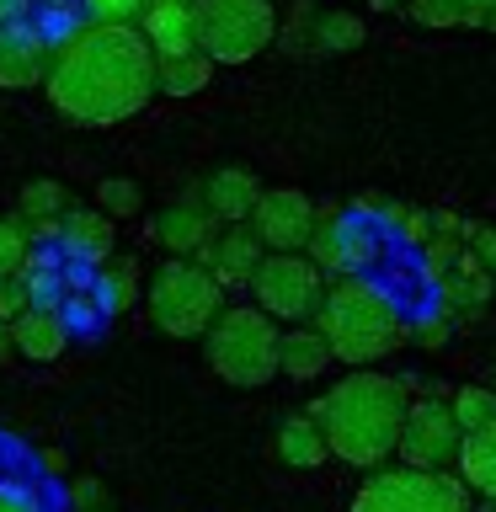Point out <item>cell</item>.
Returning a JSON list of instances; mask_svg holds the SVG:
<instances>
[{"label":"cell","instance_id":"26","mask_svg":"<svg viewBox=\"0 0 496 512\" xmlns=\"http://www.w3.org/2000/svg\"><path fill=\"white\" fill-rule=\"evenodd\" d=\"M96 208H102L107 219H128V214H139V187L128 182V176H107V182L96 187Z\"/></svg>","mask_w":496,"mask_h":512},{"label":"cell","instance_id":"35","mask_svg":"<svg viewBox=\"0 0 496 512\" xmlns=\"http://www.w3.org/2000/svg\"><path fill=\"white\" fill-rule=\"evenodd\" d=\"M0 512H16V507H0Z\"/></svg>","mask_w":496,"mask_h":512},{"label":"cell","instance_id":"8","mask_svg":"<svg viewBox=\"0 0 496 512\" xmlns=\"http://www.w3.org/2000/svg\"><path fill=\"white\" fill-rule=\"evenodd\" d=\"M320 294H326V278L304 251H267L251 272V299L256 310H267L283 326H299L320 310Z\"/></svg>","mask_w":496,"mask_h":512},{"label":"cell","instance_id":"11","mask_svg":"<svg viewBox=\"0 0 496 512\" xmlns=\"http://www.w3.org/2000/svg\"><path fill=\"white\" fill-rule=\"evenodd\" d=\"M48 59H54V48L43 43L38 27L16 22V16H6V22H0V86H6V91L43 86Z\"/></svg>","mask_w":496,"mask_h":512},{"label":"cell","instance_id":"4","mask_svg":"<svg viewBox=\"0 0 496 512\" xmlns=\"http://www.w3.org/2000/svg\"><path fill=\"white\" fill-rule=\"evenodd\" d=\"M203 358L235 390H262L278 374V320L256 304H230L208 320Z\"/></svg>","mask_w":496,"mask_h":512},{"label":"cell","instance_id":"7","mask_svg":"<svg viewBox=\"0 0 496 512\" xmlns=\"http://www.w3.org/2000/svg\"><path fill=\"white\" fill-rule=\"evenodd\" d=\"M347 512H470V491L448 470H379L358 486Z\"/></svg>","mask_w":496,"mask_h":512},{"label":"cell","instance_id":"19","mask_svg":"<svg viewBox=\"0 0 496 512\" xmlns=\"http://www.w3.org/2000/svg\"><path fill=\"white\" fill-rule=\"evenodd\" d=\"M459 480H464V491H480L486 502H496V422L486 427H475V432H464L459 438Z\"/></svg>","mask_w":496,"mask_h":512},{"label":"cell","instance_id":"6","mask_svg":"<svg viewBox=\"0 0 496 512\" xmlns=\"http://www.w3.org/2000/svg\"><path fill=\"white\" fill-rule=\"evenodd\" d=\"M187 6H192V38L214 64H246L278 32L272 0H187Z\"/></svg>","mask_w":496,"mask_h":512},{"label":"cell","instance_id":"3","mask_svg":"<svg viewBox=\"0 0 496 512\" xmlns=\"http://www.w3.org/2000/svg\"><path fill=\"white\" fill-rule=\"evenodd\" d=\"M315 331L326 336L331 358L347 363V368H374L379 358H390L400 347V336H406L390 294L374 283H363V278H342L320 294Z\"/></svg>","mask_w":496,"mask_h":512},{"label":"cell","instance_id":"16","mask_svg":"<svg viewBox=\"0 0 496 512\" xmlns=\"http://www.w3.org/2000/svg\"><path fill=\"white\" fill-rule=\"evenodd\" d=\"M214 214H208L203 203H171L166 214L155 219V235H160V246H166L171 256H198L208 240H214Z\"/></svg>","mask_w":496,"mask_h":512},{"label":"cell","instance_id":"9","mask_svg":"<svg viewBox=\"0 0 496 512\" xmlns=\"http://www.w3.org/2000/svg\"><path fill=\"white\" fill-rule=\"evenodd\" d=\"M459 438L464 432L443 400H411L406 422H400V438H395V454L411 470H448L459 459Z\"/></svg>","mask_w":496,"mask_h":512},{"label":"cell","instance_id":"24","mask_svg":"<svg viewBox=\"0 0 496 512\" xmlns=\"http://www.w3.org/2000/svg\"><path fill=\"white\" fill-rule=\"evenodd\" d=\"M32 262V246H27V219H0V278H22Z\"/></svg>","mask_w":496,"mask_h":512},{"label":"cell","instance_id":"5","mask_svg":"<svg viewBox=\"0 0 496 512\" xmlns=\"http://www.w3.org/2000/svg\"><path fill=\"white\" fill-rule=\"evenodd\" d=\"M144 304H150V320L160 331L187 342V336H203L208 320L224 310V283L192 256H171V262L155 267Z\"/></svg>","mask_w":496,"mask_h":512},{"label":"cell","instance_id":"28","mask_svg":"<svg viewBox=\"0 0 496 512\" xmlns=\"http://www.w3.org/2000/svg\"><path fill=\"white\" fill-rule=\"evenodd\" d=\"M32 304V283H27V272L22 278H0V320H16Z\"/></svg>","mask_w":496,"mask_h":512},{"label":"cell","instance_id":"29","mask_svg":"<svg viewBox=\"0 0 496 512\" xmlns=\"http://www.w3.org/2000/svg\"><path fill=\"white\" fill-rule=\"evenodd\" d=\"M144 6L150 0H86V11L96 22H134V16H144Z\"/></svg>","mask_w":496,"mask_h":512},{"label":"cell","instance_id":"22","mask_svg":"<svg viewBox=\"0 0 496 512\" xmlns=\"http://www.w3.org/2000/svg\"><path fill=\"white\" fill-rule=\"evenodd\" d=\"M64 187L59 182H27L22 187V198H16V214H22L27 224H43V230H54L59 214H64Z\"/></svg>","mask_w":496,"mask_h":512},{"label":"cell","instance_id":"36","mask_svg":"<svg viewBox=\"0 0 496 512\" xmlns=\"http://www.w3.org/2000/svg\"><path fill=\"white\" fill-rule=\"evenodd\" d=\"M96 512H107V507H96Z\"/></svg>","mask_w":496,"mask_h":512},{"label":"cell","instance_id":"1","mask_svg":"<svg viewBox=\"0 0 496 512\" xmlns=\"http://www.w3.org/2000/svg\"><path fill=\"white\" fill-rule=\"evenodd\" d=\"M43 91L75 123H123L155 96V54L134 22H91L48 59Z\"/></svg>","mask_w":496,"mask_h":512},{"label":"cell","instance_id":"30","mask_svg":"<svg viewBox=\"0 0 496 512\" xmlns=\"http://www.w3.org/2000/svg\"><path fill=\"white\" fill-rule=\"evenodd\" d=\"M70 507H75V512L107 507V486H102V480H75V486H70Z\"/></svg>","mask_w":496,"mask_h":512},{"label":"cell","instance_id":"18","mask_svg":"<svg viewBox=\"0 0 496 512\" xmlns=\"http://www.w3.org/2000/svg\"><path fill=\"white\" fill-rule=\"evenodd\" d=\"M278 459L288 464V470H320V464L331 459V448L326 438H320V422L310 411H294V416H283V427H278Z\"/></svg>","mask_w":496,"mask_h":512},{"label":"cell","instance_id":"25","mask_svg":"<svg viewBox=\"0 0 496 512\" xmlns=\"http://www.w3.org/2000/svg\"><path fill=\"white\" fill-rule=\"evenodd\" d=\"M454 422H459V432H475V427H486V422H496V390H459L454 395Z\"/></svg>","mask_w":496,"mask_h":512},{"label":"cell","instance_id":"17","mask_svg":"<svg viewBox=\"0 0 496 512\" xmlns=\"http://www.w3.org/2000/svg\"><path fill=\"white\" fill-rule=\"evenodd\" d=\"M336 358H331V347H326V336H320L315 326H288V331H278V374H288V379H320L331 368Z\"/></svg>","mask_w":496,"mask_h":512},{"label":"cell","instance_id":"14","mask_svg":"<svg viewBox=\"0 0 496 512\" xmlns=\"http://www.w3.org/2000/svg\"><path fill=\"white\" fill-rule=\"evenodd\" d=\"M144 43H150L155 59L166 54H187V48H198V38H192V6L187 0H150L144 6Z\"/></svg>","mask_w":496,"mask_h":512},{"label":"cell","instance_id":"10","mask_svg":"<svg viewBox=\"0 0 496 512\" xmlns=\"http://www.w3.org/2000/svg\"><path fill=\"white\" fill-rule=\"evenodd\" d=\"M251 230L267 251H304L315 235V203L304 198L299 187H272V192H256L251 203Z\"/></svg>","mask_w":496,"mask_h":512},{"label":"cell","instance_id":"13","mask_svg":"<svg viewBox=\"0 0 496 512\" xmlns=\"http://www.w3.org/2000/svg\"><path fill=\"white\" fill-rule=\"evenodd\" d=\"M11 342L32 363H54L59 352L70 347V326H64V315L48 310V304H27V310L11 320Z\"/></svg>","mask_w":496,"mask_h":512},{"label":"cell","instance_id":"27","mask_svg":"<svg viewBox=\"0 0 496 512\" xmlns=\"http://www.w3.org/2000/svg\"><path fill=\"white\" fill-rule=\"evenodd\" d=\"M320 48H331V54H342V48H358L363 43V22L352 11H331L326 22H320Z\"/></svg>","mask_w":496,"mask_h":512},{"label":"cell","instance_id":"21","mask_svg":"<svg viewBox=\"0 0 496 512\" xmlns=\"http://www.w3.org/2000/svg\"><path fill=\"white\" fill-rule=\"evenodd\" d=\"M208 75H214V59H208L203 48L155 59V91H166V96H198L208 86Z\"/></svg>","mask_w":496,"mask_h":512},{"label":"cell","instance_id":"34","mask_svg":"<svg viewBox=\"0 0 496 512\" xmlns=\"http://www.w3.org/2000/svg\"><path fill=\"white\" fill-rule=\"evenodd\" d=\"M470 512H496V502H486V507H470Z\"/></svg>","mask_w":496,"mask_h":512},{"label":"cell","instance_id":"2","mask_svg":"<svg viewBox=\"0 0 496 512\" xmlns=\"http://www.w3.org/2000/svg\"><path fill=\"white\" fill-rule=\"evenodd\" d=\"M406 384L379 374V368H352L347 379H336L326 395L310 406V416L320 422V438L342 464L352 470H379L395 454L400 422H406Z\"/></svg>","mask_w":496,"mask_h":512},{"label":"cell","instance_id":"31","mask_svg":"<svg viewBox=\"0 0 496 512\" xmlns=\"http://www.w3.org/2000/svg\"><path fill=\"white\" fill-rule=\"evenodd\" d=\"M16 352V342H11V320H0V363H6Z\"/></svg>","mask_w":496,"mask_h":512},{"label":"cell","instance_id":"20","mask_svg":"<svg viewBox=\"0 0 496 512\" xmlns=\"http://www.w3.org/2000/svg\"><path fill=\"white\" fill-rule=\"evenodd\" d=\"M256 176L251 171H240V166H224L208 176V187H203V208L214 214L219 224H235V219H246L251 214V203H256Z\"/></svg>","mask_w":496,"mask_h":512},{"label":"cell","instance_id":"23","mask_svg":"<svg viewBox=\"0 0 496 512\" xmlns=\"http://www.w3.org/2000/svg\"><path fill=\"white\" fill-rule=\"evenodd\" d=\"M134 294H139V272H134V262H112V267H102L96 299H102V310H107V315L128 310V304H134Z\"/></svg>","mask_w":496,"mask_h":512},{"label":"cell","instance_id":"12","mask_svg":"<svg viewBox=\"0 0 496 512\" xmlns=\"http://www.w3.org/2000/svg\"><path fill=\"white\" fill-rule=\"evenodd\" d=\"M262 256H267V246L256 240V230L235 219V224H224V235L208 240V246L192 256V262H203L219 283H251V272H256V262H262Z\"/></svg>","mask_w":496,"mask_h":512},{"label":"cell","instance_id":"32","mask_svg":"<svg viewBox=\"0 0 496 512\" xmlns=\"http://www.w3.org/2000/svg\"><path fill=\"white\" fill-rule=\"evenodd\" d=\"M480 251H486V256H491V262H496V235H491V230H486V235H480Z\"/></svg>","mask_w":496,"mask_h":512},{"label":"cell","instance_id":"33","mask_svg":"<svg viewBox=\"0 0 496 512\" xmlns=\"http://www.w3.org/2000/svg\"><path fill=\"white\" fill-rule=\"evenodd\" d=\"M6 16H16V0H0V22H6Z\"/></svg>","mask_w":496,"mask_h":512},{"label":"cell","instance_id":"15","mask_svg":"<svg viewBox=\"0 0 496 512\" xmlns=\"http://www.w3.org/2000/svg\"><path fill=\"white\" fill-rule=\"evenodd\" d=\"M54 235L70 256H80V262H107L112 256V219L102 208H64Z\"/></svg>","mask_w":496,"mask_h":512}]
</instances>
